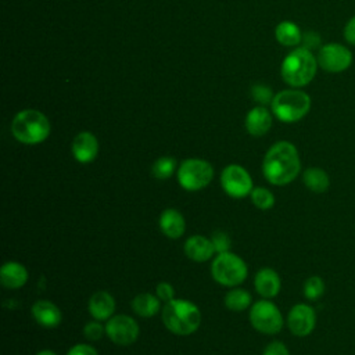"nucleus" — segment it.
<instances>
[{
    "label": "nucleus",
    "mask_w": 355,
    "mask_h": 355,
    "mask_svg": "<svg viewBox=\"0 0 355 355\" xmlns=\"http://www.w3.org/2000/svg\"><path fill=\"white\" fill-rule=\"evenodd\" d=\"M250 197H251L252 204L259 209L266 211V209H270L275 205V196L272 194L270 190H268L265 187L252 189Z\"/></svg>",
    "instance_id": "nucleus-26"
},
{
    "label": "nucleus",
    "mask_w": 355,
    "mask_h": 355,
    "mask_svg": "<svg viewBox=\"0 0 355 355\" xmlns=\"http://www.w3.org/2000/svg\"><path fill=\"white\" fill-rule=\"evenodd\" d=\"M250 322L255 330L263 334H276L283 327L282 312L266 298L252 304L250 309Z\"/></svg>",
    "instance_id": "nucleus-8"
},
{
    "label": "nucleus",
    "mask_w": 355,
    "mask_h": 355,
    "mask_svg": "<svg viewBox=\"0 0 355 355\" xmlns=\"http://www.w3.org/2000/svg\"><path fill=\"white\" fill-rule=\"evenodd\" d=\"M248 269L245 262L233 252L218 254L211 265V275L222 286L233 287L241 284L247 277Z\"/></svg>",
    "instance_id": "nucleus-6"
},
{
    "label": "nucleus",
    "mask_w": 355,
    "mask_h": 355,
    "mask_svg": "<svg viewBox=\"0 0 355 355\" xmlns=\"http://www.w3.org/2000/svg\"><path fill=\"white\" fill-rule=\"evenodd\" d=\"M318 65L327 72H343L352 64V53L340 43H327L319 49Z\"/></svg>",
    "instance_id": "nucleus-10"
},
{
    "label": "nucleus",
    "mask_w": 355,
    "mask_h": 355,
    "mask_svg": "<svg viewBox=\"0 0 355 355\" xmlns=\"http://www.w3.org/2000/svg\"><path fill=\"white\" fill-rule=\"evenodd\" d=\"M275 36L280 44L288 47L297 46L302 42V33L300 28L291 21H282L275 29Z\"/></svg>",
    "instance_id": "nucleus-22"
},
{
    "label": "nucleus",
    "mask_w": 355,
    "mask_h": 355,
    "mask_svg": "<svg viewBox=\"0 0 355 355\" xmlns=\"http://www.w3.org/2000/svg\"><path fill=\"white\" fill-rule=\"evenodd\" d=\"M211 243L214 245V250L216 254H223V252H229L230 247H232V240L229 237L227 233L225 232H214L211 236Z\"/></svg>",
    "instance_id": "nucleus-28"
},
{
    "label": "nucleus",
    "mask_w": 355,
    "mask_h": 355,
    "mask_svg": "<svg viewBox=\"0 0 355 355\" xmlns=\"http://www.w3.org/2000/svg\"><path fill=\"white\" fill-rule=\"evenodd\" d=\"M252 302L251 294L247 290L243 288H233L225 295V305L230 311H244L247 309Z\"/></svg>",
    "instance_id": "nucleus-24"
},
{
    "label": "nucleus",
    "mask_w": 355,
    "mask_h": 355,
    "mask_svg": "<svg viewBox=\"0 0 355 355\" xmlns=\"http://www.w3.org/2000/svg\"><path fill=\"white\" fill-rule=\"evenodd\" d=\"M344 37L345 40L349 43V44H354L355 46V17H352L345 28H344Z\"/></svg>",
    "instance_id": "nucleus-34"
},
{
    "label": "nucleus",
    "mask_w": 355,
    "mask_h": 355,
    "mask_svg": "<svg viewBox=\"0 0 355 355\" xmlns=\"http://www.w3.org/2000/svg\"><path fill=\"white\" fill-rule=\"evenodd\" d=\"M159 229L166 237L179 239L186 230V220L178 209L168 208L159 216Z\"/></svg>",
    "instance_id": "nucleus-19"
},
{
    "label": "nucleus",
    "mask_w": 355,
    "mask_h": 355,
    "mask_svg": "<svg viewBox=\"0 0 355 355\" xmlns=\"http://www.w3.org/2000/svg\"><path fill=\"white\" fill-rule=\"evenodd\" d=\"M105 331V326H101L100 320H94V322H89L85 324L83 327V334L89 341H97L101 338V336Z\"/></svg>",
    "instance_id": "nucleus-29"
},
{
    "label": "nucleus",
    "mask_w": 355,
    "mask_h": 355,
    "mask_svg": "<svg viewBox=\"0 0 355 355\" xmlns=\"http://www.w3.org/2000/svg\"><path fill=\"white\" fill-rule=\"evenodd\" d=\"M32 316L42 327L46 329L57 327L62 319L60 308L47 300H39L32 305Z\"/></svg>",
    "instance_id": "nucleus-14"
},
{
    "label": "nucleus",
    "mask_w": 355,
    "mask_h": 355,
    "mask_svg": "<svg viewBox=\"0 0 355 355\" xmlns=\"http://www.w3.org/2000/svg\"><path fill=\"white\" fill-rule=\"evenodd\" d=\"M254 286L257 293L263 298H273L280 291V277L272 268H262L257 272L254 279Z\"/></svg>",
    "instance_id": "nucleus-15"
},
{
    "label": "nucleus",
    "mask_w": 355,
    "mask_h": 355,
    "mask_svg": "<svg viewBox=\"0 0 355 355\" xmlns=\"http://www.w3.org/2000/svg\"><path fill=\"white\" fill-rule=\"evenodd\" d=\"M132 309L141 318H151L159 311V298L151 293H140L132 300Z\"/></svg>",
    "instance_id": "nucleus-21"
},
{
    "label": "nucleus",
    "mask_w": 355,
    "mask_h": 355,
    "mask_svg": "<svg viewBox=\"0 0 355 355\" xmlns=\"http://www.w3.org/2000/svg\"><path fill=\"white\" fill-rule=\"evenodd\" d=\"M212 178L214 168L205 159L189 158L178 168V182L187 191H197L207 187Z\"/></svg>",
    "instance_id": "nucleus-7"
},
{
    "label": "nucleus",
    "mask_w": 355,
    "mask_h": 355,
    "mask_svg": "<svg viewBox=\"0 0 355 355\" xmlns=\"http://www.w3.org/2000/svg\"><path fill=\"white\" fill-rule=\"evenodd\" d=\"M318 68V60L313 57L311 50L298 47L287 54L282 62V78L293 87H302L308 85Z\"/></svg>",
    "instance_id": "nucleus-3"
},
{
    "label": "nucleus",
    "mask_w": 355,
    "mask_h": 355,
    "mask_svg": "<svg viewBox=\"0 0 355 355\" xmlns=\"http://www.w3.org/2000/svg\"><path fill=\"white\" fill-rule=\"evenodd\" d=\"M67 355H98L97 351L89 344H76L69 348Z\"/></svg>",
    "instance_id": "nucleus-33"
},
{
    "label": "nucleus",
    "mask_w": 355,
    "mask_h": 355,
    "mask_svg": "<svg viewBox=\"0 0 355 355\" xmlns=\"http://www.w3.org/2000/svg\"><path fill=\"white\" fill-rule=\"evenodd\" d=\"M324 293V282L322 280V277L319 276H311L305 280L304 283V295L311 300L315 301L318 298H320Z\"/></svg>",
    "instance_id": "nucleus-27"
},
{
    "label": "nucleus",
    "mask_w": 355,
    "mask_h": 355,
    "mask_svg": "<svg viewBox=\"0 0 355 355\" xmlns=\"http://www.w3.org/2000/svg\"><path fill=\"white\" fill-rule=\"evenodd\" d=\"M87 309L96 320H108L115 311V300L107 291H97L90 297Z\"/></svg>",
    "instance_id": "nucleus-18"
},
{
    "label": "nucleus",
    "mask_w": 355,
    "mask_h": 355,
    "mask_svg": "<svg viewBox=\"0 0 355 355\" xmlns=\"http://www.w3.org/2000/svg\"><path fill=\"white\" fill-rule=\"evenodd\" d=\"M290 331L297 337H305L312 333L316 324L315 309L306 304L294 305L287 316Z\"/></svg>",
    "instance_id": "nucleus-12"
},
{
    "label": "nucleus",
    "mask_w": 355,
    "mask_h": 355,
    "mask_svg": "<svg viewBox=\"0 0 355 355\" xmlns=\"http://www.w3.org/2000/svg\"><path fill=\"white\" fill-rule=\"evenodd\" d=\"M162 322L171 333L189 336L200 327L201 312L191 301L173 298L162 308Z\"/></svg>",
    "instance_id": "nucleus-2"
},
{
    "label": "nucleus",
    "mask_w": 355,
    "mask_h": 355,
    "mask_svg": "<svg viewBox=\"0 0 355 355\" xmlns=\"http://www.w3.org/2000/svg\"><path fill=\"white\" fill-rule=\"evenodd\" d=\"M0 280L7 288H19L25 286L28 280V270L19 262H6L0 269Z\"/></svg>",
    "instance_id": "nucleus-20"
},
{
    "label": "nucleus",
    "mask_w": 355,
    "mask_h": 355,
    "mask_svg": "<svg viewBox=\"0 0 355 355\" xmlns=\"http://www.w3.org/2000/svg\"><path fill=\"white\" fill-rule=\"evenodd\" d=\"M36 355H57V354L53 352L51 349H42V351H39Z\"/></svg>",
    "instance_id": "nucleus-36"
},
{
    "label": "nucleus",
    "mask_w": 355,
    "mask_h": 355,
    "mask_svg": "<svg viewBox=\"0 0 355 355\" xmlns=\"http://www.w3.org/2000/svg\"><path fill=\"white\" fill-rule=\"evenodd\" d=\"M304 184L313 193H324L330 186V178L322 168H308L302 175Z\"/></svg>",
    "instance_id": "nucleus-23"
},
{
    "label": "nucleus",
    "mask_w": 355,
    "mask_h": 355,
    "mask_svg": "<svg viewBox=\"0 0 355 355\" xmlns=\"http://www.w3.org/2000/svg\"><path fill=\"white\" fill-rule=\"evenodd\" d=\"M302 42H304V47L305 49H312V47H316L320 42L319 36L315 33V32H308L304 37H302Z\"/></svg>",
    "instance_id": "nucleus-35"
},
{
    "label": "nucleus",
    "mask_w": 355,
    "mask_h": 355,
    "mask_svg": "<svg viewBox=\"0 0 355 355\" xmlns=\"http://www.w3.org/2000/svg\"><path fill=\"white\" fill-rule=\"evenodd\" d=\"M176 159L173 157H161L158 158L153 166H151V173L154 178L157 179H161V180H165L168 178H171L173 175V172L176 171Z\"/></svg>",
    "instance_id": "nucleus-25"
},
{
    "label": "nucleus",
    "mask_w": 355,
    "mask_h": 355,
    "mask_svg": "<svg viewBox=\"0 0 355 355\" xmlns=\"http://www.w3.org/2000/svg\"><path fill=\"white\" fill-rule=\"evenodd\" d=\"M98 154V141L90 132H80L72 141V155L80 164L94 161Z\"/></svg>",
    "instance_id": "nucleus-13"
},
{
    "label": "nucleus",
    "mask_w": 355,
    "mask_h": 355,
    "mask_svg": "<svg viewBox=\"0 0 355 355\" xmlns=\"http://www.w3.org/2000/svg\"><path fill=\"white\" fill-rule=\"evenodd\" d=\"M11 133L24 144H39L49 137L50 122L37 110H22L11 122Z\"/></svg>",
    "instance_id": "nucleus-4"
},
{
    "label": "nucleus",
    "mask_w": 355,
    "mask_h": 355,
    "mask_svg": "<svg viewBox=\"0 0 355 355\" xmlns=\"http://www.w3.org/2000/svg\"><path fill=\"white\" fill-rule=\"evenodd\" d=\"M220 186L233 198H243L252 191V179L241 165H227L220 173Z\"/></svg>",
    "instance_id": "nucleus-9"
},
{
    "label": "nucleus",
    "mask_w": 355,
    "mask_h": 355,
    "mask_svg": "<svg viewBox=\"0 0 355 355\" xmlns=\"http://www.w3.org/2000/svg\"><path fill=\"white\" fill-rule=\"evenodd\" d=\"M311 108L309 96L297 89L279 92L272 100V111L275 116L286 123H293L302 119Z\"/></svg>",
    "instance_id": "nucleus-5"
},
{
    "label": "nucleus",
    "mask_w": 355,
    "mask_h": 355,
    "mask_svg": "<svg viewBox=\"0 0 355 355\" xmlns=\"http://www.w3.org/2000/svg\"><path fill=\"white\" fill-rule=\"evenodd\" d=\"M245 129L251 136L259 137L268 133L272 126V115L265 107H254L245 116Z\"/></svg>",
    "instance_id": "nucleus-17"
},
{
    "label": "nucleus",
    "mask_w": 355,
    "mask_h": 355,
    "mask_svg": "<svg viewBox=\"0 0 355 355\" xmlns=\"http://www.w3.org/2000/svg\"><path fill=\"white\" fill-rule=\"evenodd\" d=\"M183 250L186 257L194 262H205L215 252L211 239H207L205 236H200V234H194L189 237L184 241Z\"/></svg>",
    "instance_id": "nucleus-16"
},
{
    "label": "nucleus",
    "mask_w": 355,
    "mask_h": 355,
    "mask_svg": "<svg viewBox=\"0 0 355 355\" xmlns=\"http://www.w3.org/2000/svg\"><path fill=\"white\" fill-rule=\"evenodd\" d=\"M105 334L118 345H129L139 337V324L128 315H115L107 320Z\"/></svg>",
    "instance_id": "nucleus-11"
},
{
    "label": "nucleus",
    "mask_w": 355,
    "mask_h": 355,
    "mask_svg": "<svg viewBox=\"0 0 355 355\" xmlns=\"http://www.w3.org/2000/svg\"><path fill=\"white\" fill-rule=\"evenodd\" d=\"M301 161L295 146L290 141L275 143L263 157L262 172L265 179L275 186L291 183L300 173Z\"/></svg>",
    "instance_id": "nucleus-1"
},
{
    "label": "nucleus",
    "mask_w": 355,
    "mask_h": 355,
    "mask_svg": "<svg viewBox=\"0 0 355 355\" xmlns=\"http://www.w3.org/2000/svg\"><path fill=\"white\" fill-rule=\"evenodd\" d=\"M155 293H157V297L165 302L171 301L175 298V288L171 283L168 282H161L157 284L155 287Z\"/></svg>",
    "instance_id": "nucleus-31"
},
{
    "label": "nucleus",
    "mask_w": 355,
    "mask_h": 355,
    "mask_svg": "<svg viewBox=\"0 0 355 355\" xmlns=\"http://www.w3.org/2000/svg\"><path fill=\"white\" fill-rule=\"evenodd\" d=\"M262 355H290L287 347L280 341H272L268 344L262 352Z\"/></svg>",
    "instance_id": "nucleus-32"
},
{
    "label": "nucleus",
    "mask_w": 355,
    "mask_h": 355,
    "mask_svg": "<svg viewBox=\"0 0 355 355\" xmlns=\"http://www.w3.org/2000/svg\"><path fill=\"white\" fill-rule=\"evenodd\" d=\"M251 94H252V98L261 104H268V103H272L273 100V94H272V90L265 86V85H255L252 86L251 89Z\"/></svg>",
    "instance_id": "nucleus-30"
}]
</instances>
